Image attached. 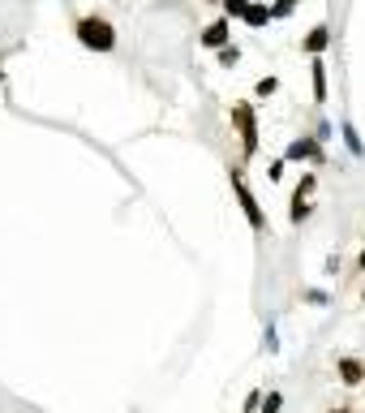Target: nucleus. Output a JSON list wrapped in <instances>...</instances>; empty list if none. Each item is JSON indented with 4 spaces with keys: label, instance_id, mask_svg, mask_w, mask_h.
<instances>
[{
    "label": "nucleus",
    "instance_id": "obj_9",
    "mask_svg": "<svg viewBox=\"0 0 365 413\" xmlns=\"http://www.w3.org/2000/svg\"><path fill=\"white\" fill-rule=\"evenodd\" d=\"M309 69H314V99L323 103V99H327V65H323V61H314Z\"/></svg>",
    "mask_w": 365,
    "mask_h": 413
},
{
    "label": "nucleus",
    "instance_id": "obj_12",
    "mask_svg": "<svg viewBox=\"0 0 365 413\" xmlns=\"http://www.w3.org/2000/svg\"><path fill=\"white\" fill-rule=\"evenodd\" d=\"M280 405H284V396H280V392H271V396L263 400V413H280Z\"/></svg>",
    "mask_w": 365,
    "mask_h": 413
},
{
    "label": "nucleus",
    "instance_id": "obj_2",
    "mask_svg": "<svg viewBox=\"0 0 365 413\" xmlns=\"http://www.w3.org/2000/svg\"><path fill=\"white\" fill-rule=\"evenodd\" d=\"M232 121H237V129H241V146H245V155H253V151H258V125H253V108H249V103H232Z\"/></svg>",
    "mask_w": 365,
    "mask_h": 413
},
{
    "label": "nucleus",
    "instance_id": "obj_1",
    "mask_svg": "<svg viewBox=\"0 0 365 413\" xmlns=\"http://www.w3.org/2000/svg\"><path fill=\"white\" fill-rule=\"evenodd\" d=\"M78 39H82V47H95V52H112L116 47V30L103 18H82L78 22Z\"/></svg>",
    "mask_w": 365,
    "mask_h": 413
},
{
    "label": "nucleus",
    "instance_id": "obj_3",
    "mask_svg": "<svg viewBox=\"0 0 365 413\" xmlns=\"http://www.w3.org/2000/svg\"><path fill=\"white\" fill-rule=\"evenodd\" d=\"M232 190H237V198H241V206H245L249 224H253V228H263V224H267V220H263V206H258V198L249 194V185H245V181H241L237 173H232Z\"/></svg>",
    "mask_w": 365,
    "mask_h": 413
},
{
    "label": "nucleus",
    "instance_id": "obj_8",
    "mask_svg": "<svg viewBox=\"0 0 365 413\" xmlns=\"http://www.w3.org/2000/svg\"><path fill=\"white\" fill-rule=\"evenodd\" d=\"M271 18H275V9H267V5H249V9H245V22H249V26H267Z\"/></svg>",
    "mask_w": 365,
    "mask_h": 413
},
{
    "label": "nucleus",
    "instance_id": "obj_16",
    "mask_svg": "<svg viewBox=\"0 0 365 413\" xmlns=\"http://www.w3.org/2000/svg\"><path fill=\"white\" fill-rule=\"evenodd\" d=\"M361 267H365V250H361Z\"/></svg>",
    "mask_w": 365,
    "mask_h": 413
},
{
    "label": "nucleus",
    "instance_id": "obj_15",
    "mask_svg": "<svg viewBox=\"0 0 365 413\" xmlns=\"http://www.w3.org/2000/svg\"><path fill=\"white\" fill-rule=\"evenodd\" d=\"M284 5H288V9H292V5H297V0H284Z\"/></svg>",
    "mask_w": 365,
    "mask_h": 413
},
{
    "label": "nucleus",
    "instance_id": "obj_7",
    "mask_svg": "<svg viewBox=\"0 0 365 413\" xmlns=\"http://www.w3.org/2000/svg\"><path fill=\"white\" fill-rule=\"evenodd\" d=\"M327 43H331V30H327V26H314V30L305 35V52H314V57H318Z\"/></svg>",
    "mask_w": 365,
    "mask_h": 413
},
{
    "label": "nucleus",
    "instance_id": "obj_4",
    "mask_svg": "<svg viewBox=\"0 0 365 413\" xmlns=\"http://www.w3.org/2000/svg\"><path fill=\"white\" fill-rule=\"evenodd\" d=\"M202 43H206V47H228V22H224V18L211 22V26L202 30Z\"/></svg>",
    "mask_w": 365,
    "mask_h": 413
},
{
    "label": "nucleus",
    "instance_id": "obj_5",
    "mask_svg": "<svg viewBox=\"0 0 365 413\" xmlns=\"http://www.w3.org/2000/svg\"><path fill=\"white\" fill-rule=\"evenodd\" d=\"M340 379H344L348 388H357V383L365 379V366H361L357 357H340Z\"/></svg>",
    "mask_w": 365,
    "mask_h": 413
},
{
    "label": "nucleus",
    "instance_id": "obj_13",
    "mask_svg": "<svg viewBox=\"0 0 365 413\" xmlns=\"http://www.w3.org/2000/svg\"><path fill=\"white\" fill-rule=\"evenodd\" d=\"M220 65H237V47H220Z\"/></svg>",
    "mask_w": 365,
    "mask_h": 413
},
{
    "label": "nucleus",
    "instance_id": "obj_6",
    "mask_svg": "<svg viewBox=\"0 0 365 413\" xmlns=\"http://www.w3.org/2000/svg\"><path fill=\"white\" fill-rule=\"evenodd\" d=\"M284 160H318V146L309 142V138H297V142L284 151Z\"/></svg>",
    "mask_w": 365,
    "mask_h": 413
},
{
    "label": "nucleus",
    "instance_id": "obj_11",
    "mask_svg": "<svg viewBox=\"0 0 365 413\" xmlns=\"http://www.w3.org/2000/svg\"><path fill=\"white\" fill-rule=\"evenodd\" d=\"M224 9H228V18H245V9H249V0H224Z\"/></svg>",
    "mask_w": 365,
    "mask_h": 413
},
{
    "label": "nucleus",
    "instance_id": "obj_10",
    "mask_svg": "<svg viewBox=\"0 0 365 413\" xmlns=\"http://www.w3.org/2000/svg\"><path fill=\"white\" fill-rule=\"evenodd\" d=\"M344 142H348V151H352V155H361V151H365V146H361V138H357V129H352L348 121H344Z\"/></svg>",
    "mask_w": 365,
    "mask_h": 413
},
{
    "label": "nucleus",
    "instance_id": "obj_14",
    "mask_svg": "<svg viewBox=\"0 0 365 413\" xmlns=\"http://www.w3.org/2000/svg\"><path fill=\"white\" fill-rule=\"evenodd\" d=\"M331 413H352V409H331Z\"/></svg>",
    "mask_w": 365,
    "mask_h": 413
}]
</instances>
